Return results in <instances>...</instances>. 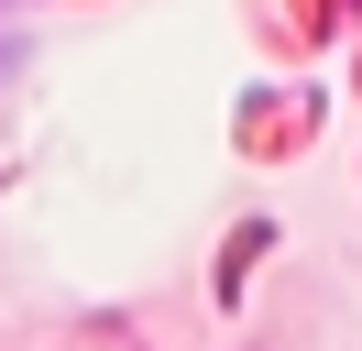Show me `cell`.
Listing matches in <instances>:
<instances>
[]
</instances>
